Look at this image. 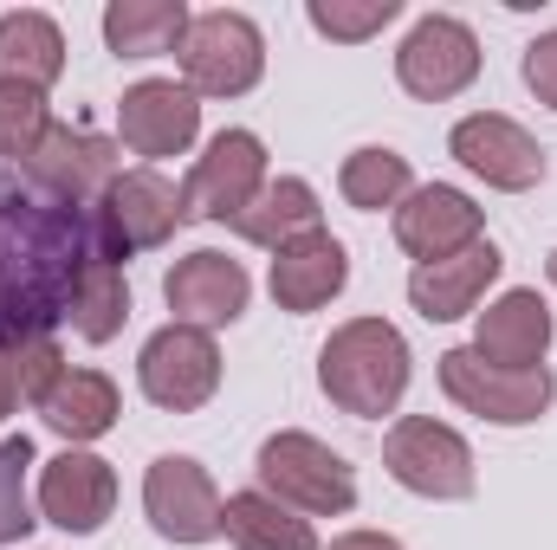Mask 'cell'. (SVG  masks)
<instances>
[{"label":"cell","instance_id":"6da1fadb","mask_svg":"<svg viewBox=\"0 0 557 550\" xmlns=\"http://www.w3.org/2000/svg\"><path fill=\"white\" fill-rule=\"evenodd\" d=\"M91 253L104 247L78 208L0 195V350H20L72 317V291Z\"/></svg>","mask_w":557,"mask_h":550},{"label":"cell","instance_id":"7a4b0ae2","mask_svg":"<svg viewBox=\"0 0 557 550\" xmlns=\"http://www.w3.org/2000/svg\"><path fill=\"white\" fill-rule=\"evenodd\" d=\"M318 383H324V396L337 409L357 414V421L389 414L403 402V389H409V343H403V330L383 324V317L337 324L331 343L318 350Z\"/></svg>","mask_w":557,"mask_h":550},{"label":"cell","instance_id":"3957f363","mask_svg":"<svg viewBox=\"0 0 557 550\" xmlns=\"http://www.w3.org/2000/svg\"><path fill=\"white\" fill-rule=\"evenodd\" d=\"M260 486L273 492L278 505L305 512V518H337L357 505V473L344 453H331L324 440L285 427L260 447Z\"/></svg>","mask_w":557,"mask_h":550},{"label":"cell","instance_id":"277c9868","mask_svg":"<svg viewBox=\"0 0 557 550\" xmlns=\"http://www.w3.org/2000/svg\"><path fill=\"white\" fill-rule=\"evenodd\" d=\"M182 72H188V91L195 98H240L267 72V39L234 7L195 13L188 20V39H182Z\"/></svg>","mask_w":557,"mask_h":550},{"label":"cell","instance_id":"5b68a950","mask_svg":"<svg viewBox=\"0 0 557 550\" xmlns=\"http://www.w3.org/2000/svg\"><path fill=\"white\" fill-rule=\"evenodd\" d=\"M182 221H188L182 188H175L169 175H156V168L117 175V182L104 188V201L91 208V234H98V247H104L111 260H131L143 247H162Z\"/></svg>","mask_w":557,"mask_h":550},{"label":"cell","instance_id":"8992f818","mask_svg":"<svg viewBox=\"0 0 557 550\" xmlns=\"http://www.w3.org/2000/svg\"><path fill=\"white\" fill-rule=\"evenodd\" d=\"M441 389H447L467 414L499 421V427L539 421L557 396V383H552L545 363H539V370H499V363H486L480 350H447V357H441Z\"/></svg>","mask_w":557,"mask_h":550},{"label":"cell","instance_id":"52a82bcc","mask_svg":"<svg viewBox=\"0 0 557 550\" xmlns=\"http://www.w3.org/2000/svg\"><path fill=\"white\" fill-rule=\"evenodd\" d=\"M383 466L396 473V486H409L421 499H473V447L434 414H409L389 427Z\"/></svg>","mask_w":557,"mask_h":550},{"label":"cell","instance_id":"ba28073f","mask_svg":"<svg viewBox=\"0 0 557 550\" xmlns=\"http://www.w3.org/2000/svg\"><path fill=\"white\" fill-rule=\"evenodd\" d=\"M137 376H143V396H149L156 409L188 414L221 389V350H214V337L195 330V324H162V330L143 343Z\"/></svg>","mask_w":557,"mask_h":550},{"label":"cell","instance_id":"9c48e42d","mask_svg":"<svg viewBox=\"0 0 557 550\" xmlns=\"http://www.w3.org/2000/svg\"><path fill=\"white\" fill-rule=\"evenodd\" d=\"M396 78H403L409 98H428V104L467 91V85L480 78V39H473V26H460L454 13L416 20V33H409L403 52H396Z\"/></svg>","mask_w":557,"mask_h":550},{"label":"cell","instance_id":"30bf717a","mask_svg":"<svg viewBox=\"0 0 557 550\" xmlns=\"http://www.w3.org/2000/svg\"><path fill=\"white\" fill-rule=\"evenodd\" d=\"M59 208H98L104 188L117 182V149L91 130H72V124H52L46 142L20 162Z\"/></svg>","mask_w":557,"mask_h":550},{"label":"cell","instance_id":"8fae6325","mask_svg":"<svg viewBox=\"0 0 557 550\" xmlns=\"http://www.w3.org/2000/svg\"><path fill=\"white\" fill-rule=\"evenodd\" d=\"M143 512L169 545H201L221 532V492L188 453H162L143 473Z\"/></svg>","mask_w":557,"mask_h":550},{"label":"cell","instance_id":"7c38bea8","mask_svg":"<svg viewBox=\"0 0 557 550\" xmlns=\"http://www.w3.org/2000/svg\"><path fill=\"white\" fill-rule=\"evenodd\" d=\"M267 188V149L253 130H221L208 142V155L195 162L188 188H182V208L201 214V221H234L247 214V201Z\"/></svg>","mask_w":557,"mask_h":550},{"label":"cell","instance_id":"4fadbf2b","mask_svg":"<svg viewBox=\"0 0 557 550\" xmlns=\"http://www.w3.org/2000/svg\"><path fill=\"white\" fill-rule=\"evenodd\" d=\"M454 162L460 168H473L486 188H506V195H525V188H539L545 182V149L525 137L512 117H499V111H480V117H460L454 124Z\"/></svg>","mask_w":557,"mask_h":550},{"label":"cell","instance_id":"5bb4252c","mask_svg":"<svg viewBox=\"0 0 557 550\" xmlns=\"http://www.w3.org/2000/svg\"><path fill=\"white\" fill-rule=\"evenodd\" d=\"M247 291H253L247 266H240V260H227V253H214V247H201V253L175 260L169 278H162V298H169L175 324H195V330L234 324V317L247 311Z\"/></svg>","mask_w":557,"mask_h":550},{"label":"cell","instance_id":"9a60e30c","mask_svg":"<svg viewBox=\"0 0 557 550\" xmlns=\"http://www.w3.org/2000/svg\"><path fill=\"white\" fill-rule=\"evenodd\" d=\"M111 505H117V473H111V460L78 453V447H65L59 460H46V473H39V512H46L59 532L91 538V532L111 518Z\"/></svg>","mask_w":557,"mask_h":550},{"label":"cell","instance_id":"2e32d148","mask_svg":"<svg viewBox=\"0 0 557 550\" xmlns=\"http://www.w3.org/2000/svg\"><path fill=\"white\" fill-rule=\"evenodd\" d=\"M480 227H486V214H480L460 188H447V182L409 188V195H403V208H396V240L416 253L421 266L467 253V247L480 240Z\"/></svg>","mask_w":557,"mask_h":550},{"label":"cell","instance_id":"e0dca14e","mask_svg":"<svg viewBox=\"0 0 557 550\" xmlns=\"http://www.w3.org/2000/svg\"><path fill=\"white\" fill-rule=\"evenodd\" d=\"M117 130H124V142L137 155H182L195 142V130H201V104L175 78H143L117 104Z\"/></svg>","mask_w":557,"mask_h":550},{"label":"cell","instance_id":"ac0fdd59","mask_svg":"<svg viewBox=\"0 0 557 550\" xmlns=\"http://www.w3.org/2000/svg\"><path fill=\"white\" fill-rule=\"evenodd\" d=\"M499 247L493 240H473L467 253H454V260H434V266H416L409 273V298H416V311L428 324H454V317H467L480 298H486V285L499 278Z\"/></svg>","mask_w":557,"mask_h":550},{"label":"cell","instance_id":"d6986e66","mask_svg":"<svg viewBox=\"0 0 557 550\" xmlns=\"http://www.w3.org/2000/svg\"><path fill=\"white\" fill-rule=\"evenodd\" d=\"M473 350L499 370H539V357L552 350V311L539 291H506L499 304L480 311V337Z\"/></svg>","mask_w":557,"mask_h":550},{"label":"cell","instance_id":"ffe728a7","mask_svg":"<svg viewBox=\"0 0 557 550\" xmlns=\"http://www.w3.org/2000/svg\"><path fill=\"white\" fill-rule=\"evenodd\" d=\"M344 278H350V260H344V247H337L324 227L273 253V298H278V311H298V317H305V311L331 304V298L344 291Z\"/></svg>","mask_w":557,"mask_h":550},{"label":"cell","instance_id":"44dd1931","mask_svg":"<svg viewBox=\"0 0 557 550\" xmlns=\"http://www.w3.org/2000/svg\"><path fill=\"white\" fill-rule=\"evenodd\" d=\"M240 240H253V247H292V240H305V234H318V195H311V182H298V175H278L267 182L253 201H247V214H234L227 221Z\"/></svg>","mask_w":557,"mask_h":550},{"label":"cell","instance_id":"7402d4cb","mask_svg":"<svg viewBox=\"0 0 557 550\" xmlns=\"http://www.w3.org/2000/svg\"><path fill=\"white\" fill-rule=\"evenodd\" d=\"M188 7L182 0H111L104 7V46L117 59H156V52H182L188 39Z\"/></svg>","mask_w":557,"mask_h":550},{"label":"cell","instance_id":"603a6c76","mask_svg":"<svg viewBox=\"0 0 557 550\" xmlns=\"http://www.w3.org/2000/svg\"><path fill=\"white\" fill-rule=\"evenodd\" d=\"M59 72H65V33L46 13H33V7L0 13V78L46 91Z\"/></svg>","mask_w":557,"mask_h":550},{"label":"cell","instance_id":"cb8c5ba5","mask_svg":"<svg viewBox=\"0 0 557 550\" xmlns=\"http://www.w3.org/2000/svg\"><path fill=\"white\" fill-rule=\"evenodd\" d=\"M221 532L240 550H318L311 518H298L292 505H278L273 492H234L221 505Z\"/></svg>","mask_w":557,"mask_h":550},{"label":"cell","instance_id":"d4e9b609","mask_svg":"<svg viewBox=\"0 0 557 550\" xmlns=\"http://www.w3.org/2000/svg\"><path fill=\"white\" fill-rule=\"evenodd\" d=\"M39 414L65 434V440H98L117 427V383L98 370H65L59 389L39 402Z\"/></svg>","mask_w":557,"mask_h":550},{"label":"cell","instance_id":"484cf974","mask_svg":"<svg viewBox=\"0 0 557 550\" xmlns=\"http://www.w3.org/2000/svg\"><path fill=\"white\" fill-rule=\"evenodd\" d=\"M124 317H131L124 266H117L111 253H91V266H85L78 291H72V324H78V337H85V343H111V337L124 330Z\"/></svg>","mask_w":557,"mask_h":550},{"label":"cell","instance_id":"4316f807","mask_svg":"<svg viewBox=\"0 0 557 550\" xmlns=\"http://www.w3.org/2000/svg\"><path fill=\"white\" fill-rule=\"evenodd\" d=\"M337 188H344V201L363 208V214L396 208V201L409 195V155H396V149H357V155L344 162Z\"/></svg>","mask_w":557,"mask_h":550},{"label":"cell","instance_id":"83f0119b","mask_svg":"<svg viewBox=\"0 0 557 550\" xmlns=\"http://www.w3.org/2000/svg\"><path fill=\"white\" fill-rule=\"evenodd\" d=\"M46 130H52V117H46V91L0 78V162H26V155L46 142Z\"/></svg>","mask_w":557,"mask_h":550},{"label":"cell","instance_id":"f1b7e54d","mask_svg":"<svg viewBox=\"0 0 557 550\" xmlns=\"http://www.w3.org/2000/svg\"><path fill=\"white\" fill-rule=\"evenodd\" d=\"M26 466H33V440L7 434L0 440V545H20L39 525L33 505H26Z\"/></svg>","mask_w":557,"mask_h":550},{"label":"cell","instance_id":"f546056e","mask_svg":"<svg viewBox=\"0 0 557 550\" xmlns=\"http://www.w3.org/2000/svg\"><path fill=\"white\" fill-rule=\"evenodd\" d=\"M305 13H311V26H318L324 39H344V46H357V39L383 33V26L403 13V0H311Z\"/></svg>","mask_w":557,"mask_h":550},{"label":"cell","instance_id":"4dcf8cb0","mask_svg":"<svg viewBox=\"0 0 557 550\" xmlns=\"http://www.w3.org/2000/svg\"><path fill=\"white\" fill-rule=\"evenodd\" d=\"M13 357V376H20V402H46L52 389H59V376H65V357H59V343L52 337H33V343H20V350H7Z\"/></svg>","mask_w":557,"mask_h":550},{"label":"cell","instance_id":"1f68e13d","mask_svg":"<svg viewBox=\"0 0 557 550\" xmlns=\"http://www.w3.org/2000/svg\"><path fill=\"white\" fill-rule=\"evenodd\" d=\"M525 85L539 91V104L557 111V33H539V39L525 46Z\"/></svg>","mask_w":557,"mask_h":550},{"label":"cell","instance_id":"d6a6232c","mask_svg":"<svg viewBox=\"0 0 557 550\" xmlns=\"http://www.w3.org/2000/svg\"><path fill=\"white\" fill-rule=\"evenodd\" d=\"M331 550H403V545H396L389 532H344Z\"/></svg>","mask_w":557,"mask_h":550},{"label":"cell","instance_id":"836d02e7","mask_svg":"<svg viewBox=\"0 0 557 550\" xmlns=\"http://www.w3.org/2000/svg\"><path fill=\"white\" fill-rule=\"evenodd\" d=\"M13 402H20V376H13V357L0 350V414H13Z\"/></svg>","mask_w":557,"mask_h":550},{"label":"cell","instance_id":"e575fe53","mask_svg":"<svg viewBox=\"0 0 557 550\" xmlns=\"http://www.w3.org/2000/svg\"><path fill=\"white\" fill-rule=\"evenodd\" d=\"M545 266H552V285H557V253H552V260H545Z\"/></svg>","mask_w":557,"mask_h":550}]
</instances>
